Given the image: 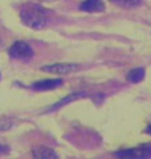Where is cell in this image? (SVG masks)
Segmentation results:
<instances>
[{"mask_svg":"<svg viewBox=\"0 0 151 159\" xmlns=\"http://www.w3.org/2000/svg\"><path fill=\"white\" fill-rule=\"evenodd\" d=\"M20 20L24 25L33 29H41L48 23V13L47 11L37 4H24L20 8Z\"/></svg>","mask_w":151,"mask_h":159,"instance_id":"obj_1","label":"cell"},{"mask_svg":"<svg viewBox=\"0 0 151 159\" xmlns=\"http://www.w3.org/2000/svg\"><path fill=\"white\" fill-rule=\"evenodd\" d=\"M8 53L12 58L19 60V61H29L33 57L32 48L24 41H16L15 44H12Z\"/></svg>","mask_w":151,"mask_h":159,"instance_id":"obj_2","label":"cell"},{"mask_svg":"<svg viewBox=\"0 0 151 159\" xmlns=\"http://www.w3.org/2000/svg\"><path fill=\"white\" fill-rule=\"evenodd\" d=\"M115 157L118 158H151V145L144 143L138 147L127 148V150H122L115 152Z\"/></svg>","mask_w":151,"mask_h":159,"instance_id":"obj_3","label":"cell"},{"mask_svg":"<svg viewBox=\"0 0 151 159\" xmlns=\"http://www.w3.org/2000/svg\"><path fill=\"white\" fill-rule=\"evenodd\" d=\"M78 65L76 64H68V62H60V64H52V65L43 66V72L48 73H56V74H69L76 70H78Z\"/></svg>","mask_w":151,"mask_h":159,"instance_id":"obj_4","label":"cell"},{"mask_svg":"<svg viewBox=\"0 0 151 159\" xmlns=\"http://www.w3.org/2000/svg\"><path fill=\"white\" fill-rule=\"evenodd\" d=\"M62 85V80H58V78H50V80H41V81H37L34 82L32 88L34 90H40V92H44V90H53L58 86Z\"/></svg>","mask_w":151,"mask_h":159,"instance_id":"obj_5","label":"cell"},{"mask_svg":"<svg viewBox=\"0 0 151 159\" xmlns=\"http://www.w3.org/2000/svg\"><path fill=\"white\" fill-rule=\"evenodd\" d=\"M80 9L84 12H102L105 11V4L102 0H84V2L80 4Z\"/></svg>","mask_w":151,"mask_h":159,"instance_id":"obj_6","label":"cell"},{"mask_svg":"<svg viewBox=\"0 0 151 159\" xmlns=\"http://www.w3.org/2000/svg\"><path fill=\"white\" fill-rule=\"evenodd\" d=\"M32 152H33L34 158H52V159L58 158V155L53 150H50V148H48V147H44V146L34 147Z\"/></svg>","mask_w":151,"mask_h":159,"instance_id":"obj_7","label":"cell"},{"mask_svg":"<svg viewBox=\"0 0 151 159\" xmlns=\"http://www.w3.org/2000/svg\"><path fill=\"white\" fill-rule=\"evenodd\" d=\"M144 74H146V72H144L143 68H134L127 73V80L130 82L137 84V82H140L144 78Z\"/></svg>","mask_w":151,"mask_h":159,"instance_id":"obj_8","label":"cell"},{"mask_svg":"<svg viewBox=\"0 0 151 159\" xmlns=\"http://www.w3.org/2000/svg\"><path fill=\"white\" fill-rule=\"evenodd\" d=\"M110 2L117 4L119 7H125V8H133L140 4V0H110Z\"/></svg>","mask_w":151,"mask_h":159,"instance_id":"obj_9","label":"cell"},{"mask_svg":"<svg viewBox=\"0 0 151 159\" xmlns=\"http://www.w3.org/2000/svg\"><path fill=\"white\" fill-rule=\"evenodd\" d=\"M13 119L11 118H6V117H2L0 118V131H6L9 130L12 126H13Z\"/></svg>","mask_w":151,"mask_h":159,"instance_id":"obj_10","label":"cell"},{"mask_svg":"<svg viewBox=\"0 0 151 159\" xmlns=\"http://www.w3.org/2000/svg\"><path fill=\"white\" fill-rule=\"evenodd\" d=\"M146 133L150 134V135H151V125H149L147 127H146Z\"/></svg>","mask_w":151,"mask_h":159,"instance_id":"obj_11","label":"cell"},{"mask_svg":"<svg viewBox=\"0 0 151 159\" xmlns=\"http://www.w3.org/2000/svg\"><path fill=\"white\" fill-rule=\"evenodd\" d=\"M4 151H7V147H4V146H0V152H4Z\"/></svg>","mask_w":151,"mask_h":159,"instance_id":"obj_12","label":"cell"}]
</instances>
